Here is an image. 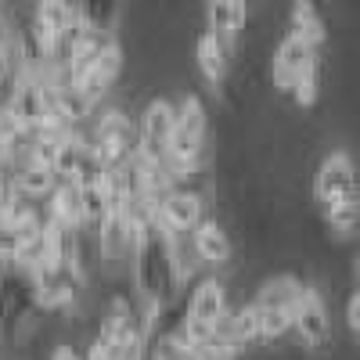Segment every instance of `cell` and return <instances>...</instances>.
Masks as SVG:
<instances>
[{"label": "cell", "instance_id": "6da1fadb", "mask_svg": "<svg viewBox=\"0 0 360 360\" xmlns=\"http://www.w3.org/2000/svg\"><path fill=\"white\" fill-rule=\"evenodd\" d=\"M202 144H205V105L198 94H184L173 105V134L162 155L169 180H184L198 166Z\"/></svg>", "mask_w": 360, "mask_h": 360}, {"label": "cell", "instance_id": "7a4b0ae2", "mask_svg": "<svg viewBox=\"0 0 360 360\" xmlns=\"http://www.w3.org/2000/svg\"><path fill=\"white\" fill-rule=\"evenodd\" d=\"M86 144H90V159H94V166L101 173H119L137 152V134L130 127V119L119 108H112L98 119L94 137H90Z\"/></svg>", "mask_w": 360, "mask_h": 360}, {"label": "cell", "instance_id": "3957f363", "mask_svg": "<svg viewBox=\"0 0 360 360\" xmlns=\"http://www.w3.org/2000/svg\"><path fill=\"white\" fill-rule=\"evenodd\" d=\"M299 285L292 274H281V278H270L263 281V288L256 292L252 299V310L259 317V339H281L285 332H292V310H295V295H299Z\"/></svg>", "mask_w": 360, "mask_h": 360}, {"label": "cell", "instance_id": "277c9868", "mask_svg": "<svg viewBox=\"0 0 360 360\" xmlns=\"http://www.w3.org/2000/svg\"><path fill=\"white\" fill-rule=\"evenodd\" d=\"M314 198L321 202V209H335V205H349L356 202V173H353V155L349 152H332L324 155L314 176Z\"/></svg>", "mask_w": 360, "mask_h": 360}, {"label": "cell", "instance_id": "5b68a950", "mask_svg": "<svg viewBox=\"0 0 360 360\" xmlns=\"http://www.w3.org/2000/svg\"><path fill=\"white\" fill-rule=\"evenodd\" d=\"M292 332L310 349H324L328 342H332V317H328V307H324L321 292L310 288V285H299L295 310H292Z\"/></svg>", "mask_w": 360, "mask_h": 360}, {"label": "cell", "instance_id": "8992f818", "mask_svg": "<svg viewBox=\"0 0 360 360\" xmlns=\"http://www.w3.org/2000/svg\"><path fill=\"white\" fill-rule=\"evenodd\" d=\"M119 69H123V51H119L115 40H108V44L101 47V54L94 58V65L83 69V72L69 83V90L90 108V105H98V101L108 94V86L115 83Z\"/></svg>", "mask_w": 360, "mask_h": 360}, {"label": "cell", "instance_id": "52a82bcc", "mask_svg": "<svg viewBox=\"0 0 360 360\" xmlns=\"http://www.w3.org/2000/svg\"><path fill=\"white\" fill-rule=\"evenodd\" d=\"M134 134H137V155L144 162H162L169 134H173V101L169 98H155L152 105L144 108L141 127Z\"/></svg>", "mask_w": 360, "mask_h": 360}, {"label": "cell", "instance_id": "ba28073f", "mask_svg": "<svg viewBox=\"0 0 360 360\" xmlns=\"http://www.w3.org/2000/svg\"><path fill=\"white\" fill-rule=\"evenodd\" d=\"M155 220L169 231V234H188L195 231L205 217H202V198L198 191H188V188H173L159 198L155 205Z\"/></svg>", "mask_w": 360, "mask_h": 360}, {"label": "cell", "instance_id": "9c48e42d", "mask_svg": "<svg viewBox=\"0 0 360 360\" xmlns=\"http://www.w3.org/2000/svg\"><path fill=\"white\" fill-rule=\"evenodd\" d=\"M314 65H321L317 62V47L307 44L303 37H295V33H285L281 44H278V51H274V79H278V86L288 90V83L299 72H307Z\"/></svg>", "mask_w": 360, "mask_h": 360}, {"label": "cell", "instance_id": "30bf717a", "mask_svg": "<svg viewBox=\"0 0 360 360\" xmlns=\"http://www.w3.org/2000/svg\"><path fill=\"white\" fill-rule=\"evenodd\" d=\"M188 242H191V252H195L202 263L220 266V263L231 259V238H227V231H224L217 220H202V224L191 231Z\"/></svg>", "mask_w": 360, "mask_h": 360}, {"label": "cell", "instance_id": "8fae6325", "mask_svg": "<svg viewBox=\"0 0 360 360\" xmlns=\"http://www.w3.org/2000/svg\"><path fill=\"white\" fill-rule=\"evenodd\" d=\"M195 58H198V69L209 83H224L227 65H231V44L205 29V33L198 37V44H195Z\"/></svg>", "mask_w": 360, "mask_h": 360}, {"label": "cell", "instance_id": "7c38bea8", "mask_svg": "<svg viewBox=\"0 0 360 360\" xmlns=\"http://www.w3.org/2000/svg\"><path fill=\"white\" fill-rule=\"evenodd\" d=\"M245 18H249V8L245 4H238V0H217V4H209L205 8V29L209 33H217L220 40H234L238 37V29L245 25Z\"/></svg>", "mask_w": 360, "mask_h": 360}, {"label": "cell", "instance_id": "4fadbf2b", "mask_svg": "<svg viewBox=\"0 0 360 360\" xmlns=\"http://www.w3.org/2000/svg\"><path fill=\"white\" fill-rule=\"evenodd\" d=\"M8 176H11V188L22 198H44V195H51L58 188L54 169L51 166H37V162H18V169L8 173Z\"/></svg>", "mask_w": 360, "mask_h": 360}, {"label": "cell", "instance_id": "5bb4252c", "mask_svg": "<svg viewBox=\"0 0 360 360\" xmlns=\"http://www.w3.org/2000/svg\"><path fill=\"white\" fill-rule=\"evenodd\" d=\"M51 224L65 227V231H83L79 227V198H76V188L72 184H58L51 191V213H47Z\"/></svg>", "mask_w": 360, "mask_h": 360}, {"label": "cell", "instance_id": "9a60e30c", "mask_svg": "<svg viewBox=\"0 0 360 360\" xmlns=\"http://www.w3.org/2000/svg\"><path fill=\"white\" fill-rule=\"evenodd\" d=\"M288 18H292L288 33H295V37H303L307 44L321 47V40H324V18H321V11L310 4V0H299V4H292Z\"/></svg>", "mask_w": 360, "mask_h": 360}, {"label": "cell", "instance_id": "2e32d148", "mask_svg": "<svg viewBox=\"0 0 360 360\" xmlns=\"http://www.w3.org/2000/svg\"><path fill=\"white\" fill-rule=\"evenodd\" d=\"M224 324H227V335L234 339V346H238V349H245V346L259 342V317H256L252 303L238 307V310H227Z\"/></svg>", "mask_w": 360, "mask_h": 360}, {"label": "cell", "instance_id": "e0dca14e", "mask_svg": "<svg viewBox=\"0 0 360 360\" xmlns=\"http://www.w3.org/2000/svg\"><path fill=\"white\" fill-rule=\"evenodd\" d=\"M29 15H33V22H37V25H44L47 33L62 37L65 29L76 22V4H58V0H44V4L29 8Z\"/></svg>", "mask_w": 360, "mask_h": 360}, {"label": "cell", "instance_id": "ac0fdd59", "mask_svg": "<svg viewBox=\"0 0 360 360\" xmlns=\"http://www.w3.org/2000/svg\"><path fill=\"white\" fill-rule=\"evenodd\" d=\"M119 18L115 4H76V22L86 29V33H98V37H112Z\"/></svg>", "mask_w": 360, "mask_h": 360}, {"label": "cell", "instance_id": "d6986e66", "mask_svg": "<svg viewBox=\"0 0 360 360\" xmlns=\"http://www.w3.org/2000/svg\"><path fill=\"white\" fill-rule=\"evenodd\" d=\"M317 90H321V65L307 69V72H299L292 83H288V94L299 108H310L317 101Z\"/></svg>", "mask_w": 360, "mask_h": 360}, {"label": "cell", "instance_id": "ffe728a7", "mask_svg": "<svg viewBox=\"0 0 360 360\" xmlns=\"http://www.w3.org/2000/svg\"><path fill=\"white\" fill-rule=\"evenodd\" d=\"M356 217H360V205L349 202V205H335V209H324V224L332 227L335 234L349 238L356 231Z\"/></svg>", "mask_w": 360, "mask_h": 360}, {"label": "cell", "instance_id": "44dd1931", "mask_svg": "<svg viewBox=\"0 0 360 360\" xmlns=\"http://www.w3.org/2000/svg\"><path fill=\"white\" fill-rule=\"evenodd\" d=\"M346 324H349V332L360 328V295L356 292H349V299H346Z\"/></svg>", "mask_w": 360, "mask_h": 360}, {"label": "cell", "instance_id": "7402d4cb", "mask_svg": "<svg viewBox=\"0 0 360 360\" xmlns=\"http://www.w3.org/2000/svg\"><path fill=\"white\" fill-rule=\"evenodd\" d=\"M51 360H83V353H76L72 346H54Z\"/></svg>", "mask_w": 360, "mask_h": 360}, {"label": "cell", "instance_id": "603a6c76", "mask_svg": "<svg viewBox=\"0 0 360 360\" xmlns=\"http://www.w3.org/2000/svg\"><path fill=\"white\" fill-rule=\"evenodd\" d=\"M83 360H112V353L108 349H101L98 342H90V349H86V356Z\"/></svg>", "mask_w": 360, "mask_h": 360}]
</instances>
